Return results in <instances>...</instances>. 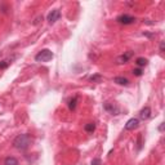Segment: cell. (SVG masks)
Here are the masks:
<instances>
[{
	"mask_svg": "<svg viewBox=\"0 0 165 165\" xmlns=\"http://www.w3.org/2000/svg\"><path fill=\"white\" fill-rule=\"evenodd\" d=\"M150 116H151V108L148 106L143 107L141 110V112H140V118L142 120H147V119H150Z\"/></svg>",
	"mask_w": 165,
	"mask_h": 165,
	"instance_id": "cell-8",
	"label": "cell"
},
{
	"mask_svg": "<svg viewBox=\"0 0 165 165\" xmlns=\"http://www.w3.org/2000/svg\"><path fill=\"white\" fill-rule=\"evenodd\" d=\"M114 81L116 82V84H119V85H124V86H127L129 85V80L127 79V77H123V76H116Z\"/></svg>",
	"mask_w": 165,
	"mask_h": 165,
	"instance_id": "cell-9",
	"label": "cell"
},
{
	"mask_svg": "<svg viewBox=\"0 0 165 165\" xmlns=\"http://www.w3.org/2000/svg\"><path fill=\"white\" fill-rule=\"evenodd\" d=\"M141 141H142V136H138V146H137V148H138V150H141V147H142Z\"/></svg>",
	"mask_w": 165,
	"mask_h": 165,
	"instance_id": "cell-16",
	"label": "cell"
},
{
	"mask_svg": "<svg viewBox=\"0 0 165 165\" xmlns=\"http://www.w3.org/2000/svg\"><path fill=\"white\" fill-rule=\"evenodd\" d=\"M133 57V52L132 50H129V52H127V53H124V54H121V56H119L118 58H116V62H118L119 64H123V63H127L128 61Z\"/></svg>",
	"mask_w": 165,
	"mask_h": 165,
	"instance_id": "cell-6",
	"label": "cell"
},
{
	"mask_svg": "<svg viewBox=\"0 0 165 165\" xmlns=\"http://www.w3.org/2000/svg\"><path fill=\"white\" fill-rule=\"evenodd\" d=\"M4 165H18V160L13 158V156H8L4 160Z\"/></svg>",
	"mask_w": 165,
	"mask_h": 165,
	"instance_id": "cell-10",
	"label": "cell"
},
{
	"mask_svg": "<svg viewBox=\"0 0 165 165\" xmlns=\"http://www.w3.org/2000/svg\"><path fill=\"white\" fill-rule=\"evenodd\" d=\"M10 62H12L10 59H3V61H0V70H4V68H7V67L10 64Z\"/></svg>",
	"mask_w": 165,
	"mask_h": 165,
	"instance_id": "cell-13",
	"label": "cell"
},
{
	"mask_svg": "<svg viewBox=\"0 0 165 165\" xmlns=\"http://www.w3.org/2000/svg\"><path fill=\"white\" fill-rule=\"evenodd\" d=\"M163 129H164V124H161V125H160V127H159V130H160V132H161Z\"/></svg>",
	"mask_w": 165,
	"mask_h": 165,
	"instance_id": "cell-20",
	"label": "cell"
},
{
	"mask_svg": "<svg viewBox=\"0 0 165 165\" xmlns=\"http://www.w3.org/2000/svg\"><path fill=\"white\" fill-rule=\"evenodd\" d=\"M103 108L108 112V114L111 115H119L120 114V108L114 105V103H110V102H105V105H103Z\"/></svg>",
	"mask_w": 165,
	"mask_h": 165,
	"instance_id": "cell-4",
	"label": "cell"
},
{
	"mask_svg": "<svg viewBox=\"0 0 165 165\" xmlns=\"http://www.w3.org/2000/svg\"><path fill=\"white\" fill-rule=\"evenodd\" d=\"M116 21H118V23H120V25H132L136 22V18L129 14H121L116 18Z\"/></svg>",
	"mask_w": 165,
	"mask_h": 165,
	"instance_id": "cell-3",
	"label": "cell"
},
{
	"mask_svg": "<svg viewBox=\"0 0 165 165\" xmlns=\"http://www.w3.org/2000/svg\"><path fill=\"white\" fill-rule=\"evenodd\" d=\"M138 125H140V120L133 118V119L127 121V124H125V130H134L136 128H138Z\"/></svg>",
	"mask_w": 165,
	"mask_h": 165,
	"instance_id": "cell-7",
	"label": "cell"
},
{
	"mask_svg": "<svg viewBox=\"0 0 165 165\" xmlns=\"http://www.w3.org/2000/svg\"><path fill=\"white\" fill-rule=\"evenodd\" d=\"M31 145V137L28 134H18L14 140H13V146L20 151L27 150Z\"/></svg>",
	"mask_w": 165,
	"mask_h": 165,
	"instance_id": "cell-1",
	"label": "cell"
},
{
	"mask_svg": "<svg viewBox=\"0 0 165 165\" xmlns=\"http://www.w3.org/2000/svg\"><path fill=\"white\" fill-rule=\"evenodd\" d=\"M92 165H101V160L99 159H94L92 161Z\"/></svg>",
	"mask_w": 165,
	"mask_h": 165,
	"instance_id": "cell-17",
	"label": "cell"
},
{
	"mask_svg": "<svg viewBox=\"0 0 165 165\" xmlns=\"http://www.w3.org/2000/svg\"><path fill=\"white\" fill-rule=\"evenodd\" d=\"M142 74H143L142 68H134L133 70V75H136V76H142Z\"/></svg>",
	"mask_w": 165,
	"mask_h": 165,
	"instance_id": "cell-15",
	"label": "cell"
},
{
	"mask_svg": "<svg viewBox=\"0 0 165 165\" xmlns=\"http://www.w3.org/2000/svg\"><path fill=\"white\" fill-rule=\"evenodd\" d=\"M136 63H137V66H140V68H141V67H145V66L148 64V59H146L143 57H140V58L136 59Z\"/></svg>",
	"mask_w": 165,
	"mask_h": 165,
	"instance_id": "cell-11",
	"label": "cell"
},
{
	"mask_svg": "<svg viewBox=\"0 0 165 165\" xmlns=\"http://www.w3.org/2000/svg\"><path fill=\"white\" fill-rule=\"evenodd\" d=\"M53 57H54V54H53V52L52 50L43 49L35 56V61L36 62H49V61L53 59Z\"/></svg>",
	"mask_w": 165,
	"mask_h": 165,
	"instance_id": "cell-2",
	"label": "cell"
},
{
	"mask_svg": "<svg viewBox=\"0 0 165 165\" xmlns=\"http://www.w3.org/2000/svg\"><path fill=\"white\" fill-rule=\"evenodd\" d=\"M160 52H164V41L160 43Z\"/></svg>",
	"mask_w": 165,
	"mask_h": 165,
	"instance_id": "cell-19",
	"label": "cell"
},
{
	"mask_svg": "<svg viewBox=\"0 0 165 165\" xmlns=\"http://www.w3.org/2000/svg\"><path fill=\"white\" fill-rule=\"evenodd\" d=\"M59 18H61V10H59V9H54V10H52V12L49 13V14H48V17H46L48 22H49L50 25L56 23Z\"/></svg>",
	"mask_w": 165,
	"mask_h": 165,
	"instance_id": "cell-5",
	"label": "cell"
},
{
	"mask_svg": "<svg viewBox=\"0 0 165 165\" xmlns=\"http://www.w3.org/2000/svg\"><path fill=\"white\" fill-rule=\"evenodd\" d=\"M92 81H94V80H101V76L99 75H95V76H92V79H90Z\"/></svg>",
	"mask_w": 165,
	"mask_h": 165,
	"instance_id": "cell-18",
	"label": "cell"
},
{
	"mask_svg": "<svg viewBox=\"0 0 165 165\" xmlns=\"http://www.w3.org/2000/svg\"><path fill=\"white\" fill-rule=\"evenodd\" d=\"M76 102H77V97H74L70 102H68V108H70L71 111H74L76 108Z\"/></svg>",
	"mask_w": 165,
	"mask_h": 165,
	"instance_id": "cell-14",
	"label": "cell"
},
{
	"mask_svg": "<svg viewBox=\"0 0 165 165\" xmlns=\"http://www.w3.org/2000/svg\"><path fill=\"white\" fill-rule=\"evenodd\" d=\"M84 129H85V132H86V133H93L94 130H95V124H94V123H89V124H86L85 127H84Z\"/></svg>",
	"mask_w": 165,
	"mask_h": 165,
	"instance_id": "cell-12",
	"label": "cell"
}]
</instances>
